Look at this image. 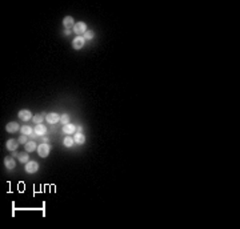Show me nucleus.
I'll return each instance as SVG.
<instances>
[{
	"mask_svg": "<svg viewBox=\"0 0 240 229\" xmlns=\"http://www.w3.org/2000/svg\"><path fill=\"white\" fill-rule=\"evenodd\" d=\"M73 143H75V140H73V138H72L71 136H67V137L63 140L64 147H67V148H71L72 145H73Z\"/></svg>",
	"mask_w": 240,
	"mask_h": 229,
	"instance_id": "17",
	"label": "nucleus"
},
{
	"mask_svg": "<svg viewBox=\"0 0 240 229\" xmlns=\"http://www.w3.org/2000/svg\"><path fill=\"white\" fill-rule=\"evenodd\" d=\"M28 136H25V135H21V136L20 137H19V143H20V144H27L28 143V138H27Z\"/></svg>",
	"mask_w": 240,
	"mask_h": 229,
	"instance_id": "21",
	"label": "nucleus"
},
{
	"mask_svg": "<svg viewBox=\"0 0 240 229\" xmlns=\"http://www.w3.org/2000/svg\"><path fill=\"white\" fill-rule=\"evenodd\" d=\"M18 159H19V161H20V163H25L27 164L28 161H30V156H28V152H21V153H19V156H18Z\"/></svg>",
	"mask_w": 240,
	"mask_h": 229,
	"instance_id": "15",
	"label": "nucleus"
},
{
	"mask_svg": "<svg viewBox=\"0 0 240 229\" xmlns=\"http://www.w3.org/2000/svg\"><path fill=\"white\" fill-rule=\"evenodd\" d=\"M24 148H25V152H34L36 149V144H35V141H28Z\"/></svg>",
	"mask_w": 240,
	"mask_h": 229,
	"instance_id": "16",
	"label": "nucleus"
},
{
	"mask_svg": "<svg viewBox=\"0 0 240 229\" xmlns=\"http://www.w3.org/2000/svg\"><path fill=\"white\" fill-rule=\"evenodd\" d=\"M24 169L27 173H35L37 169H39V164H37L36 161H28V163L25 164Z\"/></svg>",
	"mask_w": 240,
	"mask_h": 229,
	"instance_id": "3",
	"label": "nucleus"
},
{
	"mask_svg": "<svg viewBox=\"0 0 240 229\" xmlns=\"http://www.w3.org/2000/svg\"><path fill=\"white\" fill-rule=\"evenodd\" d=\"M46 120H47V122H50V124H56V122L60 121V115L55 113V112H51V113H48L46 116Z\"/></svg>",
	"mask_w": 240,
	"mask_h": 229,
	"instance_id": "6",
	"label": "nucleus"
},
{
	"mask_svg": "<svg viewBox=\"0 0 240 229\" xmlns=\"http://www.w3.org/2000/svg\"><path fill=\"white\" fill-rule=\"evenodd\" d=\"M84 37L83 36H76L75 39L72 40V47L73 49H82L83 46H84Z\"/></svg>",
	"mask_w": 240,
	"mask_h": 229,
	"instance_id": "5",
	"label": "nucleus"
},
{
	"mask_svg": "<svg viewBox=\"0 0 240 229\" xmlns=\"http://www.w3.org/2000/svg\"><path fill=\"white\" fill-rule=\"evenodd\" d=\"M19 156V152H16V151H14V154H12V157H18Z\"/></svg>",
	"mask_w": 240,
	"mask_h": 229,
	"instance_id": "23",
	"label": "nucleus"
},
{
	"mask_svg": "<svg viewBox=\"0 0 240 229\" xmlns=\"http://www.w3.org/2000/svg\"><path fill=\"white\" fill-rule=\"evenodd\" d=\"M73 140H75V143H78V144H84L85 143V136L82 133V132H78V133L75 135V137H73Z\"/></svg>",
	"mask_w": 240,
	"mask_h": 229,
	"instance_id": "13",
	"label": "nucleus"
},
{
	"mask_svg": "<svg viewBox=\"0 0 240 229\" xmlns=\"http://www.w3.org/2000/svg\"><path fill=\"white\" fill-rule=\"evenodd\" d=\"M94 36H95V33H94V31H91V30H87V31L84 32V35H83L84 40H92Z\"/></svg>",
	"mask_w": 240,
	"mask_h": 229,
	"instance_id": "18",
	"label": "nucleus"
},
{
	"mask_svg": "<svg viewBox=\"0 0 240 229\" xmlns=\"http://www.w3.org/2000/svg\"><path fill=\"white\" fill-rule=\"evenodd\" d=\"M48 141V137H43V143H47Z\"/></svg>",
	"mask_w": 240,
	"mask_h": 229,
	"instance_id": "24",
	"label": "nucleus"
},
{
	"mask_svg": "<svg viewBox=\"0 0 240 229\" xmlns=\"http://www.w3.org/2000/svg\"><path fill=\"white\" fill-rule=\"evenodd\" d=\"M46 127H44L43 124H37L36 127H35V129H34V132H35V135L36 136H44L46 135Z\"/></svg>",
	"mask_w": 240,
	"mask_h": 229,
	"instance_id": "12",
	"label": "nucleus"
},
{
	"mask_svg": "<svg viewBox=\"0 0 240 229\" xmlns=\"http://www.w3.org/2000/svg\"><path fill=\"white\" fill-rule=\"evenodd\" d=\"M87 24L84 23V21H78V23H75V25H73V32H75L78 36H80V35H84V32L87 31Z\"/></svg>",
	"mask_w": 240,
	"mask_h": 229,
	"instance_id": "1",
	"label": "nucleus"
},
{
	"mask_svg": "<svg viewBox=\"0 0 240 229\" xmlns=\"http://www.w3.org/2000/svg\"><path fill=\"white\" fill-rule=\"evenodd\" d=\"M32 119H34V121L36 122V124H41V122H43V120H44V116H43V115H35Z\"/></svg>",
	"mask_w": 240,
	"mask_h": 229,
	"instance_id": "20",
	"label": "nucleus"
},
{
	"mask_svg": "<svg viewBox=\"0 0 240 229\" xmlns=\"http://www.w3.org/2000/svg\"><path fill=\"white\" fill-rule=\"evenodd\" d=\"M50 151H51V147L47 143H43L41 145L37 147V154H39L40 157H43V159H46L48 154H50Z\"/></svg>",
	"mask_w": 240,
	"mask_h": 229,
	"instance_id": "2",
	"label": "nucleus"
},
{
	"mask_svg": "<svg viewBox=\"0 0 240 229\" xmlns=\"http://www.w3.org/2000/svg\"><path fill=\"white\" fill-rule=\"evenodd\" d=\"M21 131V135H25V136H31L32 133H34V129L30 127V125H23V127L20 128Z\"/></svg>",
	"mask_w": 240,
	"mask_h": 229,
	"instance_id": "14",
	"label": "nucleus"
},
{
	"mask_svg": "<svg viewBox=\"0 0 240 229\" xmlns=\"http://www.w3.org/2000/svg\"><path fill=\"white\" fill-rule=\"evenodd\" d=\"M5 129H7V132H9V133H15V132H18L20 128H19L18 122L11 121V122H8V124L5 125Z\"/></svg>",
	"mask_w": 240,
	"mask_h": 229,
	"instance_id": "9",
	"label": "nucleus"
},
{
	"mask_svg": "<svg viewBox=\"0 0 240 229\" xmlns=\"http://www.w3.org/2000/svg\"><path fill=\"white\" fill-rule=\"evenodd\" d=\"M71 32H72V30H64V33H66L67 36H68V35L71 33Z\"/></svg>",
	"mask_w": 240,
	"mask_h": 229,
	"instance_id": "22",
	"label": "nucleus"
},
{
	"mask_svg": "<svg viewBox=\"0 0 240 229\" xmlns=\"http://www.w3.org/2000/svg\"><path fill=\"white\" fill-rule=\"evenodd\" d=\"M63 25H64V28H66V30H71V28H73L75 21H73L72 16H66V17L63 19Z\"/></svg>",
	"mask_w": 240,
	"mask_h": 229,
	"instance_id": "7",
	"label": "nucleus"
},
{
	"mask_svg": "<svg viewBox=\"0 0 240 229\" xmlns=\"http://www.w3.org/2000/svg\"><path fill=\"white\" fill-rule=\"evenodd\" d=\"M4 165H5V168H7V169H9V170H11V169H14L15 167H16L15 159H14V157H12V156H7V157H5V159H4Z\"/></svg>",
	"mask_w": 240,
	"mask_h": 229,
	"instance_id": "8",
	"label": "nucleus"
},
{
	"mask_svg": "<svg viewBox=\"0 0 240 229\" xmlns=\"http://www.w3.org/2000/svg\"><path fill=\"white\" fill-rule=\"evenodd\" d=\"M63 132L66 135L75 133V132H76V125H73V124H66V125H63Z\"/></svg>",
	"mask_w": 240,
	"mask_h": 229,
	"instance_id": "11",
	"label": "nucleus"
},
{
	"mask_svg": "<svg viewBox=\"0 0 240 229\" xmlns=\"http://www.w3.org/2000/svg\"><path fill=\"white\" fill-rule=\"evenodd\" d=\"M18 116L23 121H28V120H31V119L34 117V116H32V112L30 111V109H20V111H19V113H18Z\"/></svg>",
	"mask_w": 240,
	"mask_h": 229,
	"instance_id": "4",
	"label": "nucleus"
},
{
	"mask_svg": "<svg viewBox=\"0 0 240 229\" xmlns=\"http://www.w3.org/2000/svg\"><path fill=\"white\" fill-rule=\"evenodd\" d=\"M60 121H62V124H63V125H66V124H69V116L67 115V113L62 115V116H60Z\"/></svg>",
	"mask_w": 240,
	"mask_h": 229,
	"instance_id": "19",
	"label": "nucleus"
},
{
	"mask_svg": "<svg viewBox=\"0 0 240 229\" xmlns=\"http://www.w3.org/2000/svg\"><path fill=\"white\" fill-rule=\"evenodd\" d=\"M18 145H19V141L18 140H15V138H9V140L5 143V147H7V149L8 151H16V148H18Z\"/></svg>",
	"mask_w": 240,
	"mask_h": 229,
	"instance_id": "10",
	"label": "nucleus"
}]
</instances>
